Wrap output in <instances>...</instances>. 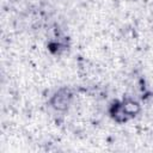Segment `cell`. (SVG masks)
Segmentation results:
<instances>
[{
    "mask_svg": "<svg viewBox=\"0 0 153 153\" xmlns=\"http://www.w3.org/2000/svg\"><path fill=\"white\" fill-rule=\"evenodd\" d=\"M73 99L74 92L69 87H60L50 96L49 105L56 112H65L71 108Z\"/></svg>",
    "mask_w": 153,
    "mask_h": 153,
    "instance_id": "1",
    "label": "cell"
},
{
    "mask_svg": "<svg viewBox=\"0 0 153 153\" xmlns=\"http://www.w3.org/2000/svg\"><path fill=\"white\" fill-rule=\"evenodd\" d=\"M109 116L116 122V123H127L131 118L128 115L127 110L124 109L122 100H114L109 105Z\"/></svg>",
    "mask_w": 153,
    "mask_h": 153,
    "instance_id": "2",
    "label": "cell"
}]
</instances>
